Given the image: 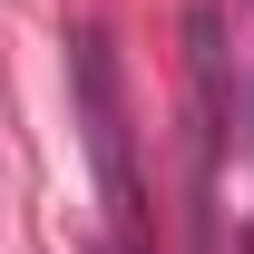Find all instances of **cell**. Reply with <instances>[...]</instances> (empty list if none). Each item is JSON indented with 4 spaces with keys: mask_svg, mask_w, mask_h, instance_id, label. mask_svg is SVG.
I'll list each match as a JSON object with an SVG mask.
<instances>
[{
    "mask_svg": "<svg viewBox=\"0 0 254 254\" xmlns=\"http://www.w3.org/2000/svg\"><path fill=\"white\" fill-rule=\"evenodd\" d=\"M68 98H78V137H88V166H98V205H108L118 235H137L147 225V186H137V127H127L108 30H68Z\"/></svg>",
    "mask_w": 254,
    "mask_h": 254,
    "instance_id": "obj_1",
    "label": "cell"
},
{
    "mask_svg": "<svg viewBox=\"0 0 254 254\" xmlns=\"http://www.w3.org/2000/svg\"><path fill=\"white\" fill-rule=\"evenodd\" d=\"M235 254H254V235H245V245H235Z\"/></svg>",
    "mask_w": 254,
    "mask_h": 254,
    "instance_id": "obj_2",
    "label": "cell"
}]
</instances>
